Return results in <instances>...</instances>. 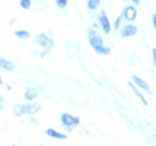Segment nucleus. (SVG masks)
<instances>
[{
  "instance_id": "nucleus-1",
  "label": "nucleus",
  "mask_w": 156,
  "mask_h": 146,
  "mask_svg": "<svg viewBox=\"0 0 156 146\" xmlns=\"http://www.w3.org/2000/svg\"><path fill=\"white\" fill-rule=\"evenodd\" d=\"M60 121H61V126L64 127V129L66 132H72L73 128L77 127L79 122H80L79 117L73 116L69 113H62L61 116H60Z\"/></svg>"
},
{
  "instance_id": "nucleus-2",
  "label": "nucleus",
  "mask_w": 156,
  "mask_h": 146,
  "mask_svg": "<svg viewBox=\"0 0 156 146\" xmlns=\"http://www.w3.org/2000/svg\"><path fill=\"white\" fill-rule=\"evenodd\" d=\"M87 36H88V42H89V44L93 47V49L103 46V38H102V36H100V34L96 31L95 28L88 29Z\"/></svg>"
},
{
  "instance_id": "nucleus-3",
  "label": "nucleus",
  "mask_w": 156,
  "mask_h": 146,
  "mask_svg": "<svg viewBox=\"0 0 156 146\" xmlns=\"http://www.w3.org/2000/svg\"><path fill=\"white\" fill-rule=\"evenodd\" d=\"M34 43L39 44L43 50H47V52H49L54 47V41L52 38H49L47 35H44V34H39L37 36L35 37Z\"/></svg>"
},
{
  "instance_id": "nucleus-4",
  "label": "nucleus",
  "mask_w": 156,
  "mask_h": 146,
  "mask_svg": "<svg viewBox=\"0 0 156 146\" xmlns=\"http://www.w3.org/2000/svg\"><path fill=\"white\" fill-rule=\"evenodd\" d=\"M98 24H100V28L102 29V31L105 34H109L111 30H112V25H111V22H109L108 17L106 16V13L103 11L100 13V16L98 17Z\"/></svg>"
},
{
  "instance_id": "nucleus-5",
  "label": "nucleus",
  "mask_w": 156,
  "mask_h": 146,
  "mask_svg": "<svg viewBox=\"0 0 156 146\" xmlns=\"http://www.w3.org/2000/svg\"><path fill=\"white\" fill-rule=\"evenodd\" d=\"M137 31H138V29H137L136 25H133V24H126V25H124V26L121 28V30H120V36L124 37V38L135 36L137 34Z\"/></svg>"
},
{
  "instance_id": "nucleus-6",
  "label": "nucleus",
  "mask_w": 156,
  "mask_h": 146,
  "mask_svg": "<svg viewBox=\"0 0 156 146\" xmlns=\"http://www.w3.org/2000/svg\"><path fill=\"white\" fill-rule=\"evenodd\" d=\"M122 16H124V20H126V22H133V20H136L137 11L136 9H135V6H131V5L126 6L125 10L122 11Z\"/></svg>"
},
{
  "instance_id": "nucleus-7",
  "label": "nucleus",
  "mask_w": 156,
  "mask_h": 146,
  "mask_svg": "<svg viewBox=\"0 0 156 146\" xmlns=\"http://www.w3.org/2000/svg\"><path fill=\"white\" fill-rule=\"evenodd\" d=\"M132 82L135 83L137 85V88H139V89H142V90H144V91H147L150 96L153 95L151 93V90H150V86H149V84L144 80V79H142V78H139L138 75H132Z\"/></svg>"
},
{
  "instance_id": "nucleus-8",
  "label": "nucleus",
  "mask_w": 156,
  "mask_h": 146,
  "mask_svg": "<svg viewBox=\"0 0 156 146\" xmlns=\"http://www.w3.org/2000/svg\"><path fill=\"white\" fill-rule=\"evenodd\" d=\"M44 133H46L48 137L53 138V139H58V140H66V139H67V135H66V134L60 133V132L53 129V128H47V129L44 130Z\"/></svg>"
},
{
  "instance_id": "nucleus-9",
  "label": "nucleus",
  "mask_w": 156,
  "mask_h": 146,
  "mask_svg": "<svg viewBox=\"0 0 156 146\" xmlns=\"http://www.w3.org/2000/svg\"><path fill=\"white\" fill-rule=\"evenodd\" d=\"M0 67H1L4 71H6V72H12V71H15L16 65H15L12 61L1 57V59H0Z\"/></svg>"
},
{
  "instance_id": "nucleus-10",
  "label": "nucleus",
  "mask_w": 156,
  "mask_h": 146,
  "mask_svg": "<svg viewBox=\"0 0 156 146\" xmlns=\"http://www.w3.org/2000/svg\"><path fill=\"white\" fill-rule=\"evenodd\" d=\"M41 110V106L37 103H31V104H25V115H35Z\"/></svg>"
},
{
  "instance_id": "nucleus-11",
  "label": "nucleus",
  "mask_w": 156,
  "mask_h": 146,
  "mask_svg": "<svg viewBox=\"0 0 156 146\" xmlns=\"http://www.w3.org/2000/svg\"><path fill=\"white\" fill-rule=\"evenodd\" d=\"M129 86L131 88V90L133 91V93H135L137 97H138V98H139V99L142 101V103H143L144 106H148V101L145 99V97H144V96H143V95H142L140 92L138 91V89H137V85H136V84H135V83H131V82H130V83H129Z\"/></svg>"
},
{
  "instance_id": "nucleus-12",
  "label": "nucleus",
  "mask_w": 156,
  "mask_h": 146,
  "mask_svg": "<svg viewBox=\"0 0 156 146\" xmlns=\"http://www.w3.org/2000/svg\"><path fill=\"white\" fill-rule=\"evenodd\" d=\"M37 97V90L34 88H28L24 92V98L27 101H34Z\"/></svg>"
},
{
  "instance_id": "nucleus-13",
  "label": "nucleus",
  "mask_w": 156,
  "mask_h": 146,
  "mask_svg": "<svg viewBox=\"0 0 156 146\" xmlns=\"http://www.w3.org/2000/svg\"><path fill=\"white\" fill-rule=\"evenodd\" d=\"M13 114L17 117H20V116L25 115V104H16L13 107Z\"/></svg>"
},
{
  "instance_id": "nucleus-14",
  "label": "nucleus",
  "mask_w": 156,
  "mask_h": 146,
  "mask_svg": "<svg viewBox=\"0 0 156 146\" xmlns=\"http://www.w3.org/2000/svg\"><path fill=\"white\" fill-rule=\"evenodd\" d=\"M95 53L98 55H109L111 54V48L106 47V46H101V47H98L94 49Z\"/></svg>"
},
{
  "instance_id": "nucleus-15",
  "label": "nucleus",
  "mask_w": 156,
  "mask_h": 146,
  "mask_svg": "<svg viewBox=\"0 0 156 146\" xmlns=\"http://www.w3.org/2000/svg\"><path fill=\"white\" fill-rule=\"evenodd\" d=\"M15 36L20 38V40H28L30 34H29V31H25V30H16L15 31Z\"/></svg>"
},
{
  "instance_id": "nucleus-16",
  "label": "nucleus",
  "mask_w": 156,
  "mask_h": 146,
  "mask_svg": "<svg viewBox=\"0 0 156 146\" xmlns=\"http://www.w3.org/2000/svg\"><path fill=\"white\" fill-rule=\"evenodd\" d=\"M20 5L23 10H29L31 7V0H20Z\"/></svg>"
},
{
  "instance_id": "nucleus-17",
  "label": "nucleus",
  "mask_w": 156,
  "mask_h": 146,
  "mask_svg": "<svg viewBox=\"0 0 156 146\" xmlns=\"http://www.w3.org/2000/svg\"><path fill=\"white\" fill-rule=\"evenodd\" d=\"M87 6H88V9H89L90 11H95V10H96V7L98 6V4L95 1V0H88Z\"/></svg>"
},
{
  "instance_id": "nucleus-18",
  "label": "nucleus",
  "mask_w": 156,
  "mask_h": 146,
  "mask_svg": "<svg viewBox=\"0 0 156 146\" xmlns=\"http://www.w3.org/2000/svg\"><path fill=\"white\" fill-rule=\"evenodd\" d=\"M122 20H124V16H122V13H121V15L115 19V22H114V30H119V29H120Z\"/></svg>"
},
{
  "instance_id": "nucleus-19",
  "label": "nucleus",
  "mask_w": 156,
  "mask_h": 146,
  "mask_svg": "<svg viewBox=\"0 0 156 146\" xmlns=\"http://www.w3.org/2000/svg\"><path fill=\"white\" fill-rule=\"evenodd\" d=\"M67 2H69V0H55V5L59 9H65L67 6Z\"/></svg>"
},
{
  "instance_id": "nucleus-20",
  "label": "nucleus",
  "mask_w": 156,
  "mask_h": 146,
  "mask_svg": "<svg viewBox=\"0 0 156 146\" xmlns=\"http://www.w3.org/2000/svg\"><path fill=\"white\" fill-rule=\"evenodd\" d=\"M0 102H1L0 103V109H1V111H4L5 110V98L2 96L0 97Z\"/></svg>"
},
{
  "instance_id": "nucleus-21",
  "label": "nucleus",
  "mask_w": 156,
  "mask_h": 146,
  "mask_svg": "<svg viewBox=\"0 0 156 146\" xmlns=\"http://www.w3.org/2000/svg\"><path fill=\"white\" fill-rule=\"evenodd\" d=\"M151 56H153V62H154V65H155L156 67V48H154L151 50Z\"/></svg>"
},
{
  "instance_id": "nucleus-22",
  "label": "nucleus",
  "mask_w": 156,
  "mask_h": 146,
  "mask_svg": "<svg viewBox=\"0 0 156 146\" xmlns=\"http://www.w3.org/2000/svg\"><path fill=\"white\" fill-rule=\"evenodd\" d=\"M17 20H18V18H17V17H15V18H12L10 22H9V24H10V25H13L15 23H17Z\"/></svg>"
},
{
  "instance_id": "nucleus-23",
  "label": "nucleus",
  "mask_w": 156,
  "mask_h": 146,
  "mask_svg": "<svg viewBox=\"0 0 156 146\" xmlns=\"http://www.w3.org/2000/svg\"><path fill=\"white\" fill-rule=\"evenodd\" d=\"M153 25H154V29H155V33H156V15H153Z\"/></svg>"
},
{
  "instance_id": "nucleus-24",
  "label": "nucleus",
  "mask_w": 156,
  "mask_h": 146,
  "mask_svg": "<svg viewBox=\"0 0 156 146\" xmlns=\"http://www.w3.org/2000/svg\"><path fill=\"white\" fill-rule=\"evenodd\" d=\"M30 122H31L33 125H37V123H39V121H37L36 119H30Z\"/></svg>"
},
{
  "instance_id": "nucleus-25",
  "label": "nucleus",
  "mask_w": 156,
  "mask_h": 146,
  "mask_svg": "<svg viewBox=\"0 0 156 146\" xmlns=\"http://www.w3.org/2000/svg\"><path fill=\"white\" fill-rule=\"evenodd\" d=\"M131 1H132V4H133V5H138V4L140 2V0H131Z\"/></svg>"
},
{
  "instance_id": "nucleus-26",
  "label": "nucleus",
  "mask_w": 156,
  "mask_h": 146,
  "mask_svg": "<svg viewBox=\"0 0 156 146\" xmlns=\"http://www.w3.org/2000/svg\"><path fill=\"white\" fill-rule=\"evenodd\" d=\"M4 86H6V89H7V90H9V91H10V90H11V88H10V86H9V85H6V84H5V85H4Z\"/></svg>"
},
{
  "instance_id": "nucleus-27",
  "label": "nucleus",
  "mask_w": 156,
  "mask_h": 146,
  "mask_svg": "<svg viewBox=\"0 0 156 146\" xmlns=\"http://www.w3.org/2000/svg\"><path fill=\"white\" fill-rule=\"evenodd\" d=\"M95 1H96V2H98V5H100V2H101V0H95Z\"/></svg>"
},
{
  "instance_id": "nucleus-28",
  "label": "nucleus",
  "mask_w": 156,
  "mask_h": 146,
  "mask_svg": "<svg viewBox=\"0 0 156 146\" xmlns=\"http://www.w3.org/2000/svg\"><path fill=\"white\" fill-rule=\"evenodd\" d=\"M155 132H156V128H155Z\"/></svg>"
},
{
  "instance_id": "nucleus-29",
  "label": "nucleus",
  "mask_w": 156,
  "mask_h": 146,
  "mask_svg": "<svg viewBox=\"0 0 156 146\" xmlns=\"http://www.w3.org/2000/svg\"><path fill=\"white\" fill-rule=\"evenodd\" d=\"M124 1H126V0H124Z\"/></svg>"
}]
</instances>
